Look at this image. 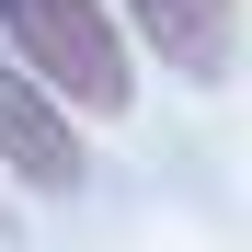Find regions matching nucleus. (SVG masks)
I'll return each mask as SVG.
<instances>
[{"label": "nucleus", "instance_id": "nucleus-1", "mask_svg": "<svg viewBox=\"0 0 252 252\" xmlns=\"http://www.w3.org/2000/svg\"><path fill=\"white\" fill-rule=\"evenodd\" d=\"M0 46H12L69 115H126L138 103V46H126L115 0H0Z\"/></svg>", "mask_w": 252, "mask_h": 252}, {"label": "nucleus", "instance_id": "nucleus-2", "mask_svg": "<svg viewBox=\"0 0 252 252\" xmlns=\"http://www.w3.org/2000/svg\"><path fill=\"white\" fill-rule=\"evenodd\" d=\"M0 172L23 195H80L92 184V149H80V115L34 80L12 46H0Z\"/></svg>", "mask_w": 252, "mask_h": 252}, {"label": "nucleus", "instance_id": "nucleus-3", "mask_svg": "<svg viewBox=\"0 0 252 252\" xmlns=\"http://www.w3.org/2000/svg\"><path fill=\"white\" fill-rule=\"evenodd\" d=\"M115 23H126L138 58H160L195 92H218L241 69V0H115Z\"/></svg>", "mask_w": 252, "mask_h": 252}, {"label": "nucleus", "instance_id": "nucleus-4", "mask_svg": "<svg viewBox=\"0 0 252 252\" xmlns=\"http://www.w3.org/2000/svg\"><path fill=\"white\" fill-rule=\"evenodd\" d=\"M0 241H12V195H0Z\"/></svg>", "mask_w": 252, "mask_h": 252}]
</instances>
